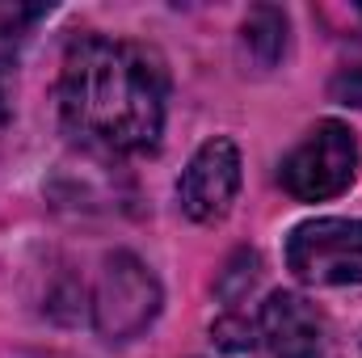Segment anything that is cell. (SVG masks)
Segmentation results:
<instances>
[{
	"label": "cell",
	"instance_id": "2",
	"mask_svg": "<svg viewBox=\"0 0 362 358\" xmlns=\"http://www.w3.org/2000/svg\"><path fill=\"white\" fill-rule=\"evenodd\" d=\"M160 304H165V295H160L156 274L135 253H110L101 262L97 287H93V329L105 342L139 337L156 321Z\"/></svg>",
	"mask_w": 362,
	"mask_h": 358
},
{
	"label": "cell",
	"instance_id": "4",
	"mask_svg": "<svg viewBox=\"0 0 362 358\" xmlns=\"http://www.w3.org/2000/svg\"><path fill=\"white\" fill-rule=\"evenodd\" d=\"M286 270L308 287L362 282V219H308L286 236Z\"/></svg>",
	"mask_w": 362,
	"mask_h": 358
},
{
	"label": "cell",
	"instance_id": "7",
	"mask_svg": "<svg viewBox=\"0 0 362 358\" xmlns=\"http://www.w3.org/2000/svg\"><path fill=\"white\" fill-rule=\"evenodd\" d=\"M240 42L257 68H274L286 51V13L274 4H257L240 25Z\"/></svg>",
	"mask_w": 362,
	"mask_h": 358
},
{
	"label": "cell",
	"instance_id": "3",
	"mask_svg": "<svg viewBox=\"0 0 362 358\" xmlns=\"http://www.w3.org/2000/svg\"><path fill=\"white\" fill-rule=\"evenodd\" d=\"M358 173V139L346 122L325 118L308 131V139L282 161L278 181L299 202H325L350 190Z\"/></svg>",
	"mask_w": 362,
	"mask_h": 358
},
{
	"label": "cell",
	"instance_id": "8",
	"mask_svg": "<svg viewBox=\"0 0 362 358\" xmlns=\"http://www.w3.org/2000/svg\"><path fill=\"white\" fill-rule=\"evenodd\" d=\"M329 97H333V101H341V105L362 110V64H358V68H350V72H341V76H333Z\"/></svg>",
	"mask_w": 362,
	"mask_h": 358
},
{
	"label": "cell",
	"instance_id": "5",
	"mask_svg": "<svg viewBox=\"0 0 362 358\" xmlns=\"http://www.w3.org/2000/svg\"><path fill=\"white\" fill-rule=\"evenodd\" d=\"M257 325V350L266 358H329V321L316 304H308L295 291H274L253 316Z\"/></svg>",
	"mask_w": 362,
	"mask_h": 358
},
{
	"label": "cell",
	"instance_id": "1",
	"mask_svg": "<svg viewBox=\"0 0 362 358\" xmlns=\"http://www.w3.org/2000/svg\"><path fill=\"white\" fill-rule=\"evenodd\" d=\"M169 72L165 59L127 38L81 34L59 68L64 131L105 156L152 152L165 135Z\"/></svg>",
	"mask_w": 362,
	"mask_h": 358
},
{
	"label": "cell",
	"instance_id": "6",
	"mask_svg": "<svg viewBox=\"0 0 362 358\" xmlns=\"http://www.w3.org/2000/svg\"><path fill=\"white\" fill-rule=\"evenodd\" d=\"M240 148L228 139V135H215L206 139L177 181V198L181 211L194 219V224H215L232 211L236 194H240Z\"/></svg>",
	"mask_w": 362,
	"mask_h": 358
}]
</instances>
